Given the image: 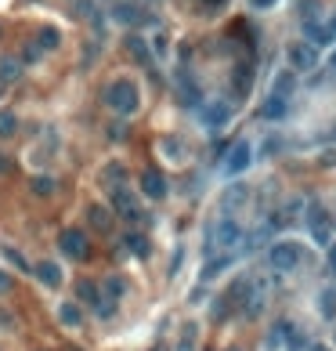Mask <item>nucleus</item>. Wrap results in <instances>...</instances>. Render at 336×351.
I'll list each match as a JSON object with an SVG mask.
<instances>
[{"label": "nucleus", "mask_w": 336, "mask_h": 351, "mask_svg": "<svg viewBox=\"0 0 336 351\" xmlns=\"http://www.w3.org/2000/svg\"><path fill=\"white\" fill-rule=\"evenodd\" d=\"M116 18H120V22H138L141 15H138L131 4H120V8H116Z\"/></svg>", "instance_id": "7c9ffc66"}, {"label": "nucleus", "mask_w": 336, "mask_h": 351, "mask_svg": "<svg viewBox=\"0 0 336 351\" xmlns=\"http://www.w3.org/2000/svg\"><path fill=\"white\" fill-rule=\"evenodd\" d=\"M58 319L66 322V326H80V322H83V311L76 308V304H62V308H58Z\"/></svg>", "instance_id": "aec40b11"}, {"label": "nucleus", "mask_w": 336, "mask_h": 351, "mask_svg": "<svg viewBox=\"0 0 336 351\" xmlns=\"http://www.w3.org/2000/svg\"><path fill=\"white\" fill-rule=\"evenodd\" d=\"M250 83H253V69L242 62V66H235V94H250Z\"/></svg>", "instance_id": "a211bd4d"}, {"label": "nucleus", "mask_w": 336, "mask_h": 351, "mask_svg": "<svg viewBox=\"0 0 336 351\" xmlns=\"http://www.w3.org/2000/svg\"><path fill=\"white\" fill-rule=\"evenodd\" d=\"M116 210H120L123 218H131V221L141 218V210H138V203H134V196L127 192V189H116Z\"/></svg>", "instance_id": "ddd939ff"}, {"label": "nucleus", "mask_w": 336, "mask_h": 351, "mask_svg": "<svg viewBox=\"0 0 336 351\" xmlns=\"http://www.w3.org/2000/svg\"><path fill=\"white\" fill-rule=\"evenodd\" d=\"M275 0H253V8H271Z\"/></svg>", "instance_id": "a19ab883"}, {"label": "nucleus", "mask_w": 336, "mask_h": 351, "mask_svg": "<svg viewBox=\"0 0 336 351\" xmlns=\"http://www.w3.org/2000/svg\"><path fill=\"white\" fill-rule=\"evenodd\" d=\"M329 268H333V272H336V243H333V246H329Z\"/></svg>", "instance_id": "ea45409f"}, {"label": "nucleus", "mask_w": 336, "mask_h": 351, "mask_svg": "<svg viewBox=\"0 0 336 351\" xmlns=\"http://www.w3.org/2000/svg\"><path fill=\"white\" fill-rule=\"evenodd\" d=\"M127 243H131V250H134L138 257H148V239H141L138 232H131V235H127Z\"/></svg>", "instance_id": "c85d7f7f"}, {"label": "nucleus", "mask_w": 336, "mask_h": 351, "mask_svg": "<svg viewBox=\"0 0 336 351\" xmlns=\"http://www.w3.org/2000/svg\"><path fill=\"white\" fill-rule=\"evenodd\" d=\"M105 102L116 109V112H134L138 109V87L131 83V80H112L109 87H105Z\"/></svg>", "instance_id": "f257e3e1"}, {"label": "nucleus", "mask_w": 336, "mask_h": 351, "mask_svg": "<svg viewBox=\"0 0 336 351\" xmlns=\"http://www.w3.org/2000/svg\"><path fill=\"white\" fill-rule=\"evenodd\" d=\"M286 91H293V77H289V73H282V77L275 80V94L286 98Z\"/></svg>", "instance_id": "2f4dec72"}, {"label": "nucleus", "mask_w": 336, "mask_h": 351, "mask_svg": "<svg viewBox=\"0 0 336 351\" xmlns=\"http://www.w3.org/2000/svg\"><path fill=\"white\" fill-rule=\"evenodd\" d=\"M76 15H87V18H94V4H90V0H76Z\"/></svg>", "instance_id": "72a5a7b5"}, {"label": "nucleus", "mask_w": 336, "mask_h": 351, "mask_svg": "<svg viewBox=\"0 0 336 351\" xmlns=\"http://www.w3.org/2000/svg\"><path fill=\"white\" fill-rule=\"evenodd\" d=\"M228 116H231V105H228V102H210V105H203V123H206V127H221Z\"/></svg>", "instance_id": "6e6552de"}, {"label": "nucleus", "mask_w": 336, "mask_h": 351, "mask_svg": "<svg viewBox=\"0 0 336 351\" xmlns=\"http://www.w3.org/2000/svg\"><path fill=\"white\" fill-rule=\"evenodd\" d=\"M311 351H329V348H322V344H315V348H311Z\"/></svg>", "instance_id": "c03bdc74"}, {"label": "nucleus", "mask_w": 336, "mask_h": 351, "mask_svg": "<svg viewBox=\"0 0 336 351\" xmlns=\"http://www.w3.org/2000/svg\"><path fill=\"white\" fill-rule=\"evenodd\" d=\"M123 178H127V170L120 167V163H109L105 167V181L112 185V189H123Z\"/></svg>", "instance_id": "412c9836"}, {"label": "nucleus", "mask_w": 336, "mask_h": 351, "mask_svg": "<svg viewBox=\"0 0 336 351\" xmlns=\"http://www.w3.org/2000/svg\"><path fill=\"white\" fill-rule=\"evenodd\" d=\"M40 55H44V51H40L36 44H25V47H22V58H25V62H36Z\"/></svg>", "instance_id": "f704fd0d"}, {"label": "nucleus", "mask_w": 336, "mask_h": 351, "mask_svg": "<svg viewBox=\"0 0 336 351\" xmlns=\"http://www.w3.org/2000/svg\"><path fill=\"white\" fill-rule=\"evenodd\" d=\"M203 4H210V8H221V4H224V0H203Z\"/></svg>", "instance_id": "79ce46f5"}, {"label": "nucleus", "mask_w": 336, "mask_h": 351, "mask_svg": "<svg viewBox=\"0 0 336 351\" xmlns=\"http://www.w3.org/2000/svg\"><path fill=\"white\" fill-rule=\"evenodd\" d=\"M33 44L40 47V51H55V47L62 44V36H58L55 26H40V29H36V40H33Z\"/></svg>", "instance_id": "4468645a"}, {"label": "nucleus", "mask_w": 336, "mask_h": 351, "mask_svg": "<svg viewBox=\"0 0 336 351\" xmlns=\"http://www.w3.org/2000/svg\"><path fill=\"white\" fill-rule=\"evenodd\" d=\"M36 275H40L44 286H51V290H58L62 279H66V275H62V268L55 265V261H40V265H36Z\"/></svg>", "instance_id": "9b49d317"}, {"label": "nucleus", "mask_w": 336, "mask_h": 351, "mask_svg": "<svg viewBox=\"0 0 336 351\" xmlns=\"http://www.w3.org/2000/svg\"><path fill=\"white\" fill-rule=\"evenodd\" d=\"M196 341H199V326L196 322H185V330H181V341L174 351H196Z\"/></svg>", "instance_id": "2eb2a0df"}, {"label": "nucleus", "mask_w": 336, "mask_h": 351, "mask_svg": "<svg viewBox=\"0 0 336 351\" xmlns=\"http://www.w3.org/2000/svg\"><path fill=\"white\" fill-rule=\"evenodd\" d=\"M286 98H279V94H271V98H264V102H261V116L264 120H282V116H286Z\"/></svg>", "instance_id": "f8f14e48"}, {"label": "nucleus", "mask_w": 336, "mask_h": 351, "mask_svg": "<svg viewBox=\"0 0 336 351\" xmlns=\"http://www.w3.org/2000/svg\"><path fill=\"white\" fill-rule=\"evenodd\" d=\"M22 77V62L18 58H0V83H11Z\"/></svg>", "instance_id": "f3484780"}, {"label": "nucleus", "mask_w": 336, "mask_h": 351, "mask_svg": "<svg viewBox=\"0 0 336 351\" xmlns=\"http://www.w3.org/2000/svg\"><path fill=\"white\" fill-rule=\"evenodd\" d=\"M0 170H4V159H0Z\"/></svg>", "instance_id": "a18cd8bd"}, {"label": "nucleus", "mask_w": 336, "mask_h": 351, "mask_svg": "<svg viewBox=\"0 0 336 351\" xmlns=\"http://www.w3.org/2000/svg\"><path fill=\"white\" fill-rule=\"evenodd\" d=\"M250 167V145L246 142H235L231 145V153H228V170L231 174H242Z\"/></svg>", "instance_id": "1a4fd4ad"}, {"label": "nucleus", "mask_w": 336, "mask_h": 351, "mask_svg": "<svg viewBox=\"0 0 336 351\" xmlns=\"http://www.w3.org/2000/svg\"><path fill=\"white\" fill-rule=\"evenodd\" d=\"M286 58H289V69H300V73H307V69H315V66H318V47H315V44H307V40H300V44H289Z\"/></svg>", "instance_id": "f03ea898"}, {"label": "nucleus", "mask_w": 336, "mask_h": 351, "mask_svg": "<svg viewBox=\"0 0 336 351\" xmlns=\"http://www.w3.org/2000/svg\"><path fill=\"white\" fill-rule=\"evenodd\" d=\"M58 246H62V254L66 257H73V261H83L87 257V232H80V229H66L58 235Z\"/></svg>", "instance_id": "7ed1b4c3"}, {"label": "nucleus", "mask_w": 336, "mask_h": 351, "mask_svg": "<svg viewBox=\"0 0 336 351\" xmlns=\"http://www.w3.org/2000/svg\"><path fill=\"white\" fill-rule=\"evenodd\" d=\"M163 153L166 156H181V148H177V142H163Z\"/></svg>", "instance_id": "e433bc0d"}, {"label": "nucleus", "mask_w": 336, "mask_h": 351, "mask_svg": "<svg viewBox=\"0 0 336 351\" xmlns=\"http://www.w3.org/2000/svg\"><path fill=\"white\" fill-rule=\"evenodd\" d=\"M4 257H8V261H15L18 268H29V261H22V257H18V250H11V246H4Z\"/></svg>", "instance_id": "c9c22d12"}, {"label": "nucleus", "mask_w": 336, "mask_h": 351, "mask_svg": "<svg viewBox=\"0 0 336 351\" xmlns=\"http://www.w3.org/2000/svg\"><path fill=\"white\" fill-rule=\"evenodd\" d=\"M18 127V120H15V112H0V138H8V134H15Z\"/></svg>", "instance_id": "a878e982"}, {"label": "nucleus", "mask_w": 336, "mask_h": 351, "mask_svg": "<svg viewBox=\"0 0 336 351\" xmlns=\"http://www.w3.org/2000/svg\"><path fill=\"white\" fill-rule=\"evenodd\" d=\"M0 326H4V330H11V326H15V322H11V311H0Z\"/></svg>", "instance_id": "58836bf2"}, {"label": "nucleus", "mask_w": 336, "mask_h": 351, "mask_svg": "<svg viewBox=\"0 0 336 351\" xmlns=\"http://www.w3.org/2000/svg\"><path fill=\"white\" fill-rule=\"evenodd\" d=\"M33 192L51 196V192H55V178H47V174H40V178H33Z\"/></svg>", "instance_id": "cd10ccee"}, {"label": "nucleus", "mask_w": 336, "mask_h": 351, "mask_svg": "<svg viewBox=\"0 0 336 351\" xmlns=\"http://www.w3.org/2000/svg\"><path fill=\"white\" fill-rule=\"evenodd\" d=\"M228 351H239V348H228Z\"/></svg>", "instance_id": "de8ad7c7"}, {"label": "nucleus", "mask_w": 336, "mask_h": 351, "mask_svg": "<svg viewBox=\"0 0 336 351\" xmlns=\"http://www.w3.org/2000/svg\"><path fill=\"white\" fill-rule=\"evenodd\" d=\"M105 294H109L112 300H120V297H123V279H116V275H112V279L105 283Z\"/></svg>", "instance_id": "473e14b6"}, {"label": "nucleus", "mask_w": 336, "mask_h": 351, "mask_svg": "<svg viewBox=\"0 0 336 351\" xmlns=\"http://www.w3.org/2000/svg\"><path fill=\"white\" fill-rule=\"evenodd\" d=\"M333 66H336V55H333Z\"/></svg>", "instance_id": "49530a36"}, {"label": "nucleus", "mask_w": 336, "mask_h": 351, "mask_svg": "<svg viewBox=\"0 0 336 351\" xmlns=\"http://www.w3.org/2000/svg\"><path fill=\"white\" fill-rule=\"evenodd\" d=\"M307 224H311V235H315V243L318 246H329V210L315 203L311 210H307Z\"/></svg>", "instance_id": "39448f33"}, {"label": "nucleus", "mask_w": 336, "mask_h": 351, "mask_svg": "<svg viewBox=\"0 0 336 351\" xmlns=\"http://www.w3.org/2000/svg\"><path fill=\"white\" fill-rule=\"evenodd\" d=\"M246 196H250V189H246V185H235V189H228L224 203H228V207H239V203H242V199H246Z\"/></svg>", "instance_id": "bb28decb"}, {"label": "nucleus", "mask_w": 336, "mask_h": 351, "mask_svg": "<svg viewBox=\"0 0 336 351\" xmlns=\"http://www.w3.org/2000/svg\"><path fill=\"white\" fill-rule=\"evenodd\" d=\"M275 337H282V344H286L289 351H304V348H311V344H307V337H304L300 330H296L293 322H279Z\"/></svg>", "instance_id": "0eeeda50"}, {"label": "nucleus", "mask_w": 336, "mask_h": 351, "mask_svg": "<svg viewBox=\"0 0 336 351\" xmlns=\"http://www.w3.org/2000/svg\"><path fill=\"white\" fill-rule=\"evenodd\" d=\"M329 33H333V36H336V18H333V22H329Z\"/></svg>", "instance_id": "37998d69"}, {"label": "nucleus", "mask_w": 336, "mask_h": 351, "mask_svg": "<svg viewBox=\"0 0 336 351\" xmlns=\"http://www.w3.org/2000/svg\"><path fill=\"white\" fill-rule=\"evenodd\" d=\"M228 265H231V257H228V254H221V257H214L210 265L203 268V279H214V275H217V272H224Z\"/></svg>", "instance_id": "4be33fe9"}, {"label": "nucleus", "mask_w": 336, "mask_h": 351, "mask_svg": "<svg viewBox=\"0 0 336 351\" xmlns=\"http://www.w3.org/2000/svg\"><path fill=\"white\" fill-rule=\"evenodd\" d=\"M87 221L94 224V229H105V224H109V214H105L101 207H90V210H87Z\"/></svg>", "instance_id": "c756f323"}, {"label": "nucleus", "mask_w": 336, "mask_h": 351, "mask_svg": "<svg viewBox=\"0 0 336 351\" xmlns=\"http://www.w3.org/2000/svg\"><path fill=\"white\" fill-rule=\"evenodd\" d=\"M235 243H242V229L235 221H221L214 229V246H224V250H231Z\"/></svg>", "instance_id": "423d86ee"}, {"label": "nucleus", "mask_w": 336, "mask_h": 351, "mask_svg": "<svg viewBox=\"0 0 336 351\" xmlns=\"http://www.w3.org/2000/svg\"><path fill=\"white\" fill-rule=\"evenodd\" d=\"M127 47H131V55L141 62V66H152V51H148V47L138 40V36H131V40H127Z\"/></svg>", "instance_id": "6ab92c4d"}, {"label": "nucleus", "mask_w": 336, "mask_h": 351, "mask_svg": "<svg viewBox=\"0 0 336 351\" xmlns=\"http://www.w3.org/2000/svg\"><path fill=\"white\" fill-rule=\"evenodd\" d=\"M141 189H145L148 199H163L166 196V181L159 170H145V178H141Z\"/></svg>", "instance_id": "9d476101"}, {"label": "nucleus", "mask_w": 336, "mask_h": 351, "mask_svg": "<svg viewBox=\"0 0 336 351\" xmlns=\"http://www.w3.org/2000/svg\"><path fill=\"white\" fill-rule=\"evenodd\" d=\"M76 294H80L83 304H101V294H98L94 283H80V290H76Z\"/></svg>", "instance_id": "5701e85b"}, {"label": "nucleus", "mask_w": 336, "mask_h": 351, "mask_svg": "<svg viewBox=\"0 0 336 351\" xmlns=\"http://www.w3.org/2000/svg\"><path fill=\"white\" fill-rule=\"evenodd\" d=\"M307 44H315V47H322V44H329L333 40V33H329V26H318V22H307Z\"/></svg>", "instance_id": "dca6fc26"}, {"label": "nucleus", "mask_w": 336, "mask_h": 351, "mask_svg": "<svg viewBox=\"0 0 336 351\" xmlns=\"http://www.w3.org/2000/svg\"><path fill=\"white\" fill-rule=\"evenodd\" d=\"M322 315H326V319H336V290H326V294H322Z\"/></svg>", "instance_id": "393cba45"}, {"label": "nucleus", "mask_w": 336, "mask_h": 351, "mask_svg": "<svg viewBox=\"0 0 336 351\" xmlns=\"http://www.w3.org/2000/svg\"><path fill=\"white\" fill-rule=\"evenodd\" d=\"M264 311V294L261 290H250V304H246V319H257Z\"/></svg>", "instance_id": "b1692460"}, {"label": "nucleus", "mask_w": 336, "mask_h": 351, "mask_svg": "<svg viewBox=\"0 0 336 351\" xmlns=\"http://www.w3.org/2000/svg\"><path fill=\"white\" fill-rule=\"evenodd\" d=\"M268 261L275 268L289 272V268L300 265V246H296V243H275V246H271V254H268Z\"/></svg>", "instance_id": "20e7f679"}, {"label": "nucleus", "mask_w": 336, "mask_h": 351, "mask_svg": "<svg viewBox=\"0 0 336 351\" xmlns=\"http://www.w3.org/2000/svg\"><path fill=\"white\" fill-rule=\"evenodd\" d=\"M8 290H11V275L0 272V294H8Z\"/></svg>", "instance_id": "4c0bfd02"}]
</instances>
